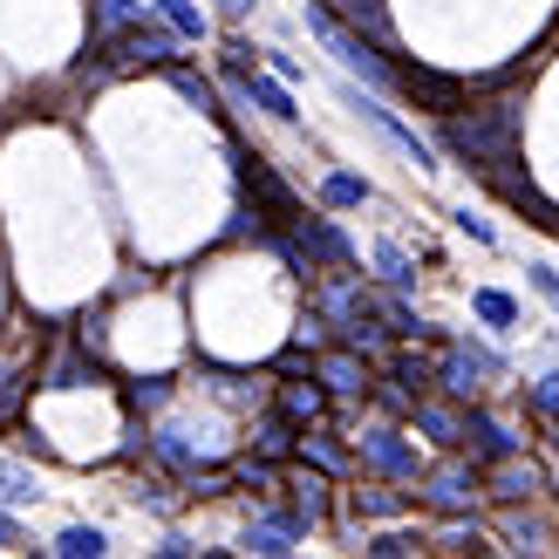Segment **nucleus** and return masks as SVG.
<instances>
[{"mask_svg":"<svg viewBox=\"0 0 559 559\" xmlns=\"http://www.w3.org/2000/svg\"><path fill=\"white\" fill-rule=\"evenodd\" d=\"M300 457L314 464V471H328V478H334V471H348V451H342L334 437H321V430H307V437H300Z\"/></svg>","mask_w":559,"mask_h":559,"instance_id":"22","label":"nucleus"},{"mask_svg":"<svg viewBox=\"0 0 559 559\" xmlns=\"http://www.w3.org/2000/svg\"><path fill=\"white\" fill-rule=\"evenodd\" d=\"M321 389H334V396H361L369 389V369H361V348H342V355H321Z\"/></svg>","mask_w":559,"mask_h":559,"instance_id":"8","label":"nucleus"},{"mask_svg":"<svg viewBox=\"0 0 559 559\" xmlns=\"http://www.w3.org/2000/svg\"><path fill=\"white\" fill-rule=\"evenodd\" d=\"M457 233H471V239H478V246H491V226H485L478 212H457Z\"/></svg>","mask_w":559,"mask_h":559,"instance_id":"42","label":"nucleus"},{"mask_svg":"<svg viewBox=\"0 0 559 559\" xmlns=\"http://www.w3.org/2000/svg\"><path fill=\"white\" fill-rule=\"evenodd\" d=\"M14 539H21V525H14L8 512H0V546H14Z\"/></svg>","mask_w":559,"mask_h":559,"instance_id":"45","label":"nucleus"},{"mask_svg":"<svg viewBox=\"0 0 559 559\" xmlns=\"http://www.w3.org/2000/svg\"><path fill=\"white\" fill-rule=\"evenodd\" d=\"M342 334H348V348H361V355H382V328H376V314L361 307V314H348L342 321Z\"/></svg>","mask_w":559,"mask_h":559,"instance_id":"28","label":"nucleus"},{"mask_svg":"<svg viewBox=\"0 0 559 559\" xmlns=\"http://www.w3.org/2000/svg\"><path fill=\"white\" fill-rule=\"evenodd\" d=\"M294 533H300V519H294V512H287V519H260V525H246V552L280 559V552H294Z\"/></svg>","mask_w":559,"mask_h":559,"instance_id":"15","label":"nucleus"},{"mask_svg":"<svg viewBox=\"0 0 559 559\" xmlns=\"http://www.w3.org/2000/svg\"><path fill=\"white\" fill-rule=\"evenodd\" d=\"M280 409H287L294 424H314V416H321V389H314V382H287V396H280Z\"/></svg>","mask_w":559,"mask_h":559,"instance_id":"26","label":"nucleus"},{"mask_svg":"<svg viewBox=\"0 0 559 559\" xmlns=\"http://www.w3.org/2000/svg\"><path fill=\"white\" fill-rule=\"evenodd\" d=\"M533 403H539V409H546V416H559V369H552V376H539V382H533Z\"/></svg>","mask_w":559,"mask_h":559,"instance_id":"39","label":"nucleus"},{"mask_svg":"<svg viewBox=\"0 0 559 559\" xmlns=\"http://www.w3.org/2000/svg\"><path fill=\"white\" fill-rule=\"evenodd\" d=\"M361 117H369V123H376V130L389 136V144H396V151L409 157V164H424V171H430V144H424V136H416V130H403V123L389 117V109H376V103H361Z\"/></svg>","mask_w":559,"mask_h":559,"instance_id":"16","label":"nucleus"},{"mask_svg":"<svg viewBox=\"0 0 559 559\" xmlns=\"http://www.w3.org/2000/svg\"><path fill=\"white\" fill-rule=\"evenodd\" d=\"M376 266H382V280H396V287H403L409 273H416V266H409V253H403V246H389V239L376 246Z\"/></svg>","mask_w":559,"mask_h":559,"instance_id":"34","label":"nucleus"},{"mask_svg":"<svg viewBox=\"0 0 559 559\" xmlns=\"http://www.w3.org/2000/svg\"><path fill=\"white\" fill-rule=\"evenodd\" d=\"M485 485H491V498H506V506H519V498H533V491H539V464H519V457H498Z\"/></svg>","mask_w":559,"mask_h":559,"instance_id":"10","label":"nucleus"},{"mask_svg":"<svg viewBox=\"0 0 559 559\" xmlns=\"http://www.w3.org/2000/svg\"><path fill=\"white\" fill-rule=\"evenodd\" d=\"M389 376H396L403 389H424V382H437V369H430L424 355H409V348H403V355H389Z\"/></svg>","mask_w":559,"mask_h":559,"instance_id":"29","label":"nucleus"},{"mask_svg":"<svg viewBox=\"0 0 559 559\" xmlns=\"http://www.w3.org/2000/svg\"><path fill=\"white\" fill-rule=\"evenodd\" d=\"M48 552H55V559H96V552H103V533H96V525H69V533L55 539Z\"/></svg>","mask_w":559,"mask_h":559,"instance_id":"23","label":"nucleus"},{"mask_svg":"<svg viewBox=\"0 0 559 559\" xmlns=\"http://www.w3.org/2000/svg\"><path fill=\"white\" fill-rule=\"evenodd\" d=\"M437 376H443V389H457V396H471V389H478V376H498V361H491L485 348H451Z\"/></svg>","mask_w":559,"mask_h":559,"instance_id":"7","label":"nucleus"},{"mask_svg":"<svg viewBox=\"0 0 559 559\" xmlns=\"http://www.w3.org/2000/svg\"><path fill=\"white\" fill-rule=\"evenodd\" d=\"M218 8H226V14H246V8H253V0H218Z\"/></svg>","mask_w":559,"mask_h":559,"instance_id":"46","label":"nucleus"},{"mask_svg":"<svg viewBox=\"0 0 559 559\" xmlns=\"http://www.w3.org/2000/svg\"><path fill=\"white\" fill-rule=\"evenodd\" d=\"M396 90H403L409 103L437 109V117H457V109H464V96H471V82H464V75H443V69H416V62H396Z\"/></svg>","mask_w":559,"mask_h":559,"instance_id":"4","label":"nucleus"},{"mask_svg":"<svg viewBox=\"0 0 559 559\" xmlns=\"http://www.w3.org/2000/svg\"><path fill=\"white\" fill-rule=\"evenodd\" d=\"M369 552H376V559H403V552H416V533H382Z\"/></svg>","mask_w":559,"mask_h":559,"instance_id":"38","label":"nucleus"},{"mask_svg":"<svg viewBox=\"0 0 559 559\" xmlns=\"http://www.w3.org/2000/svg\"><path fill=\"white\" fill-rule=\"evenodd\" d=\"M233 478H239V485H253V491H266V485H273V464H266V457H239V464H233Z\"/></svg>","mask_w":559,"mask_h":559,"instance_id":"35","label":"nucleus"},{"mask_svg":"<svg viewBox=\"0 0 559 559\" xmlns=\"http://www.w3.org/2000/svg\"><path fill=\"white\" fill-rule=\"evenodd\" d=\"M307 27H314L321 48H328L342 69H355L361 82H376V90H389V82H396V62H389V55H376V41H361V27H342L328 8H307Z\"/></svg>","mask_w":559,"mask_h":559,"instance_id":"2","label":"nucleus"},{"mask_svg":"<svg viewBox=\"0 0 559 559\" xmlns=\"http://www.w3.org/2000/svg\"><path fill=\"white\" fill-rule=\"evenodd\" d=\"M533 280H539V294H546V300H559V273H533Z\"/></svg>","mask_w":559,"mask_h":559,"instance_id":"44","label":"nucleus"},{"mask_svg":"<svg viewBox=\"0 0 559 559\" xmlns=\"http://www.w3.org/2000/svg\"><path fill=\"white\" fill-rule=\"evenodd\" d=\"M171 55H178V48H171V35H157V27H144V21L123 27V35L109 41V62H117V69H164Z\"/></svg>","mask_w":559,"mask_h":559,"instance_id":"5","label":"nucleus"},{"mask_svg":"<svg viewBox=\"0 0 559 559\" xmlns=\"http://www.w3.org/2000/svg\"><path fill=\"white\" fill-rule=\"evenodd\" d=\"M300 253L321 260V266H342L348 260V239H342V226H328V218H300Z\"/></svg>","mask_w":559,"mask_h":559,"instance_id":"11","label":"nucleus"},{"mask_svg":"<svg viewBox=\"0 0 559 559\" xmlns=\"http://www.w3.org/2000/svg\"><path fill=\"white\" fill-rule=\"evenodd\" d=\"M328 8L342 14V21H355V27H361V35H369L376 48L396 41V27H389V8H382V0H328Z\"/></svg>","mask_w":559,"mask_h":559,"instance_id":"12","label":"nucleus"},{"mask_svg":"<svg viewBox=\"0 0 559 559\" xmlns=\"http://www.w3.org/2000/svg\"><path fill=\"white\" fill-rule=\"evenodd\" d=\"M321 199H328V205H361V199H369V185L348 178V171H334V178L321 185Z\"/></svg>","mask_w":559,"mask_h":559,"instance_id":"31","label":"nucleus"},{"mask_svg":"<svg viewBox=\"0 0 559 559\" xmlns=\"http://www.w3.org/2000/svg\"><path fill=\"white\" fill-rule=\"evenodd\" d=\"M451 546H464V552H485V539H478V525H451V533H443Z\"/></svg>","mask_w":559,"mask_h":559,"instance_id":"41","label":"nucleus"},{"mask_svg":"<svg viewBox=\"0 0 559 559\" xmlns=\"http://www.w3.org/2000/svg\"><path fill=\"white\" fill-rule=\"evenodd\" d=\"M321 307H328V314H334V321H348V314H361V307H369V294H361V287H355V280H334V287L321 294Z\"/></svg>","mask_w":559,"mask_h":559,"instance_id":"25","label":"nucleus"},{"mask_svg":"<svg viewBox=\"0 0 559 559\" xmlns=\"http://www.w3.org/2000/svg\"><path fill=\"white\" fill-rule=\"evenodd\" d=\"M233 82H239V90H246V96H253V103L266 109V117H280V123H294V117H300V109H294V96L280 90V82H266V75H253V69H246V75H233Z\"/></svg>","mask_w":559,"mask_h":559,"instance_id":"17","label":"nucleus"},{"mask_svg":"<svg viewBox=\"0 0 559 559\" xmlns=\"http://www.w3.org/2000/svg\"><path fill=\"white\" fill-rule=\"evenodd\" d=\"M233 171H239V185H246V199H253L260 212H273V218H294L300 226V199L287 185L273 178V164L260 157V151H246V144H233Z\"/></svg>","mask_w":559,"mask_h":559,"instance_id":"3","label":"nucleus"},{"mask_svg":"<svg viewBox=\"0 0 559 559\" xmlns=\"http://www.w3.org/2000/svg\"><path fill=\"white\" fill-rule=\"evenodd\" d=\"M382 314H389V321H396L403 334H424V321H416V314H409V307H403V300H389V307H382Z\"/></svg>","mask_w":559,"mask_h":559,"instance_id":"40","label":"nucleus"},{"mask_svg":"<svg viewBox=\"0 0 559 559\" xmlns=\"http://www.w3.org/2000/svg\"><path fill=\"white\" fill-rule=\"evenodd\" d=\"M464 443H478V451H485L491 464L519 451V437H512L506 424H498V416H485V409H471V416H464Z\"/></svg>","mask_w":559,"mask_h":559,"instance_id":"13","label":"nucleus"},{"mask_svg":"<svg viewBox=\"0 0 559 559\" xmlns=\"http://www.w3.org/2000/svg\"><path fill=\"white\" fill-rule=\"evenodd\" d=\"M14 409H21V376L0 369V424H14Z\"/></svg>","mask_w":559,"mask_h":559,"instance_id":"36","label":"nucleus"},{"mask_svg":"<svg viewBox=\"0 0 559 559\" xmlns=\"http://www.w3.org/2000/svg\"><path fill=\"white\" fill-rule=\"evenodd\" d=\"M361 457H369L376 471H389V478H416V451L396 430H361Z\"/></svg>","mask_w":559,"mask_h":559,"instance_id":"6","label":"nucleus"},{"mask_svg":"<svg viewBox=\"0 0 559 559\" xmlns=\"http://www.w3.org/2000/svg\"><path fill=\"white\" fill-rule=\"evenodd\" d=\"M157 14L171 21V35H185V41H199V35H205V14L191 8V0H157Z\"/></svg>","mask_w":559,"mask_h":559,"instance_id":"24","label":"nucleus"},{"mask_svg":"<svg viewBox=\"0 0 559 559\" xmlns=\"http://www.w3.org/2000/svg\"><path fill=\"white\" fill-rule=\"evenodd\" d=\"M123 27H136V0H96V48H109Z\"/></svg>","mask_w":559,"mask_h":559,"instance_id":"21","label":"nucleus"},{"mask_svg":"<svg viewBox=\"0 0 559 559\" xmlns=\"http://www.w3.org/2000/svg\"><path fill=\"white\" fill-rule=\"evenodd\" d=\"M519 136H525V117L512 103H498V109H471V117H443L437 144L478 164V171H506V164H519Z\"/></svg>","mask_w":559,"mask_h":559,"instance_id":"1","label":"nucleus"},{"mask_svg":"<svg viewBox=\"0 0 559 559\" xmlns=\"http://www.w3.org/2000/svg\"><path fill=\"white\" fill-rule=\"evenodd\" d=\"M321 512H328V471H300V478H294V519L314 525Z\"/></svg>","mask_w":559,"mask_h":559,"instance_id":"19","label":"nucleus"},{"mask_svg":"<svg viewBox=\"0 0 559 559\" xmlns=\"http://www.w3.org/2000/svg\"><path fill=\"white\" fill-rule=\"evenodd\" d=\"M478 314H485L491 328H512V321H519V307L498 294V287H478Z\"/></svg>","mask_w":559,"mask_h":559,"instance_id":"33","label":"nucleus"},{"mask_svg":"<svg viewBox=\"0 0 559 559\" xmlns=\"http://www.w3.org/2000/svg\"><path fill=\"white\" fill-rule=\"evenodd\" d=\"M355 512H361V519H396V512H403V498H396V491H382V485H369V491H355Z\"/></svg>","mask_w":559,"mask_h":559,"instance_id":"30","label":"nucleus"},{"mask_svg":"<svg viewBox=\"0 0 559 559\" xmlns=\"http://www.w3.org/2000/svg\"><path fill=\"white\" fill-rule=\"evenodd\" d=\"M409 416H416V430H424L430 443H443V451H457V443H464V416H457V409H443V403H416Z\"/></svg>","mask_w":559,"mask_h":559,"instance_id":"14","label":"nucleus"},{"mask_svg":"<svg viewBox=\"0 0 559 559\" xmlns=\"http://www.w3.org/2000/svg\"><path fill=\"white\" fill-rule=\"evenodd\" d=\"M35 498V471L27 464H0V506H27Z\"/></svg>","mask_w":559,"mask_h":559,"instance_id":"27","label":"nucleus"},{"mask_svg":"<svg viewBox=\"0 0 559 559\" xmlns=\"http://www.w3.org/2000/svg\"><path fill=\"white\" fill-rule=\"evenodd\" d=\"M164 396H171V382H164V376H151V382H136V389H130V403H136V409H157Z\"/></svg>","mask_w":559,"mask_h":559,"instance_id":"37","label":"nucleus"},{"mask_svg":"<svg viewBox=\"0 0 559 559\" xmlns=\"http://www.w3.org/2000/svg\"><path fill=\"white\" fill-rule=\"evenodd\" d=\"M82 382H96V369H90L75 348H55L48 369H41V389H82Z\"/></svg>","mask_w":559,"mask_h":559,"instance_id":"18","label":"nucleus"},{"mask_svg":"<svg viewBox=\"0 0 559 559\" xmlns=\"http://www.w3.org/2000/svg\"><path fill=\"white\" fill-rule=\"evenodd\" d=\"M191 491H199V498H218V491H226V471H205V478H191Z\"/></svg>","mask_w":559,"mask_h":559,"instance_id":"43","label":"nucleus"},{"mask_svg":"<svg viewBox=\"0 0 559 559\" xmlns=\"http://www.w3.org/2000/svg\"><path fill=\"white\" fill-rule=\"evenodd\" d=\"M171 82H178V96H191V103L205 109V117H226V109H218V96H212V82H199V75H191V69H178Z\"/></svg>","mask_w":559,"mask_h":559,"instance_id":"32","label":"nucleus"},{"mask_svg":"<svg viewBox=\"0 0 559 559\" xmlns=\"http://www.w3.org/2000/svg\"><path fill=\"white\" fill-rule=\"evenodd\" d=\"M294 443H300L294 437V416H260V424H253V451L260 457H287Z\"/></svg>","mask_w":559,"mask_h":559,"instance_id":"20","label":"nucleus"},{"mask_svg":"<svg viewBox=\"0 0 559 559\" xmlns=\"http://www.w3.org/2000/svg\"><path fill=\"white\" fill-rule=\"evenodd\" d=\"M424 498L437 512H464L471 506V464H443V471H430L424 478Z\"/></svg>","mask_w":559,"mask_h":559,"instance_id":"9","label":"nucleus"}]
</instances>
